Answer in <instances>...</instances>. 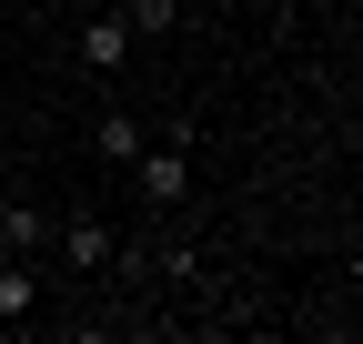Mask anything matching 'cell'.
Returning a JSON list of instances; mask_svg holds the SVG:
<instances>
[{
    "mask_svg": "<svg viewBox=\"0 0 363 344\" xmlns=\"http://www.w3.org/2000/svg\"><path fill=\"white\" fill-rule=\"evenodd\" d=\"M51 243L71 253V274H101V264H121V243H111V223H101V213H61V223H51Z\"/></svg>",
    "mask_w": 363,
    "mask_h": 344,
    "instance_id": "1",
    "label": "cell"
},
{
    "mask_svg": "<svg viewBox=\"0 0 363 344\" xmlns=\"http://www.w3.org/2000/svg\"><path fill=\"white\" fill-rule=\"evenodd\" d=\"M131 162H142V203H152V213H172L182 193H192V152H182V142H172V152H131Z\"/></svg>",
    "mask_w": 363,
    "mask_h": 344,
    "instance_id": "2",
    "label": "cell"
},
{
    "mask_svg": "<svg viewBox=\"0 0 363 344\" xmlns=\"http://www.w3.org/2000/svg\"><path fill=\"white\" fill-rule=\"evenodd\" d=\"M121 61H131V21L111 0V11H91V31H81V71H121Z\"/></svg>",
    "mask_w": 363,
    "mask_h": 344,
    "instance_id": "3",
    "label": "cell"
},
{
    "mask_svg": "<svg viewBox=\"0 0 363 344\" xmlns=\"http://www.w3.org/2000/svg\"><path fill=\"white\" fill-rule=\"evenodd\" d=\"M51 223H61V213H40V203H0V253H21V264L51 253Z\"/></svg>",
    "mask_w": 363,
    "mask_h": 344,
    "instance_id": "4",
    "label": "cell"
},
{
    "mask_svg": "<svg viewBox=\"0 0 363 344\" xmlns=\"http://www.w3.org/2000/svg\"><path fill=\"white\" fill-rule=\"evenodd\" d=\"M21 314H40V284H30L21 253H0V324H21Z\"/></svg>",
    "mask_w": 363,
    "mask_h": 344,
    "instance_id": "5",
    "label": "cell"
},
{
    "mask_svg": "<svg viewBox=\"0 0 363 344\" xmlns=\"http://www.w3.org/2000/svg\"><path fill=\"white\" fill-rule=\"evenodd\" d=\"M121 21H131V41H162L182 11H172V0H121Z\"/></svg>",
    "mask_w": 363,
    "mask_h": 344,
    "instance_id": "6",
    "label": "cell"
},
{
    "mask_svg": "<svg viewBox=\"0 0 363 344\" xmlns=\"http://www.w3.org/2000/svg\"><path fill=\"white\" fill-rule=\"evenodd\" d=\"M131 152H142V122H131V112H101V162H131Z\"/></svg>",
    "mask_w": 363,
    "mask_h": 344,
    "instance_id": "7",
    "label": "cell"
},
{
    "mask_svg": "<svg viewBox=\"0 0 363 344\" xmlns=\"http://www.w3.org/2000/svg\"><path fill=\"white\" fill-rule=\"evenodd\" d=\"M81 11H111V0H81Z\"/></svg>",
    "mask_w": 363,
    "mask_h": 344,
    "instance_id": "8",
    "label": "cell"
}]
</instances>
